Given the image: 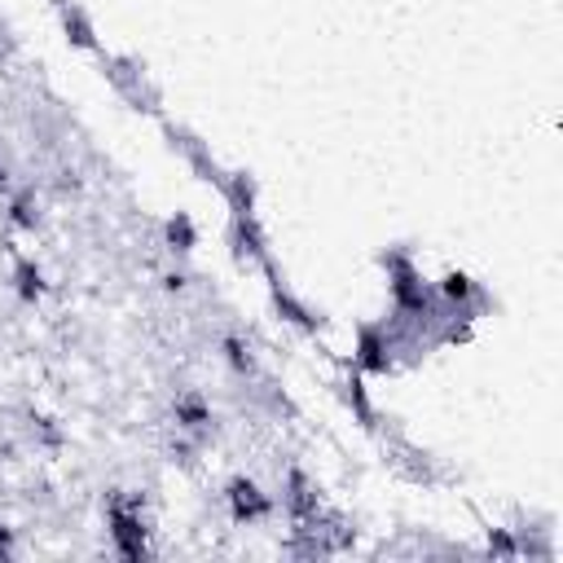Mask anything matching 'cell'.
I'll return each instance as SVG.
<instances>
[{"mask_svg": "<svg viewBox=\"0 0 563 563\" xmlns=\"http://www.w3.org/2000/svg\"><path fill=\"white\" fill-rule=\"evenodd\" d=\"M106 528H110V545H114L119 559L145 563L154 554V545H150V515H145V497L141 493L110 488L106 493Z\"/></svg>", "mask_w": 563, "mask_h": 563, "instance_id": "obj_2", "label": "cell"}, {"mask_svg": "<svg viewBox=\"0 0 563 563\" xmlns=\"http://www.w3.org/2000/svg\"><path fill=\"white\" fill-rule=\"evenodd\" d=\"M48 4H53V13H57V26H62L66 44L97 57V53H101V40H97V22H92V13L84 9V0H48Z\"/></svg>", "mask_w": 563, "mask_h": 563, "instance_id": "obj_13", "label": "cell"}, {"mask_svg": "<svg viewBox=\"0 0 563 563\" xmlns=\"http://www.w3.org/2000/svg\"><path fill=\"white\" fill-rule=\"evenodd\" d=\"M198 449H202V444H194V440H189V435H180V431L167 440V457H172V462H180V466H198Z\"/></svg>", "mask_w": 563, "mask_h": 563, "instance_id": "obj_22", "label": "cell"}, {"mask_svg": "<svg viewBox=\"0 0 563 563\" xmlns=\"http://www.w3.org/2000/svg\"><path fill=\"white\" fill-rule=\"evenodd\" d=\"M282 510L290 519V528H312L325 510V497L317 488V479L303 471V466H286V479H282Z\"/></svg>", "mask_w": 563, "mask_h": 563, "instance_id": "obj_7", "label": "cell"}, {"mask_svg": "<svg viewBox=\"0 0 563 563\" xmlns=\"http://www.w3.org/2000/svg\"><path fill=\"white\" fill-rule=\"evenodd\" d=\"M40 198L35 189H9V224L13 229H40Z\"/></svg>", "mask_w": 563, "mask_h": 563, "instance_id": "obj_18", "label": "cell"}, {"mask_svg": "<svg viewBox=\"0 0 563 563\" xmlns=\"http://www.w3.org/2000/svg\"><path fill=\"white\" fill-rule=\"evenodd\" d=\"M347 365H356L365 378H383V374L400 369L391 325L387 321H356V343H352Z\"/></svg>", "mask_w": 563, "mask_h": 563, "instance_id": "obj_5", "label": "cell"}, {"mask_svg": "<svg viewBox=\"0 0 563 563\" xmlns=\"http://www.w3.org/2000/svg\"><path fill=\"white\" fill-rule=\"evenodd\" d=\"M334 396L347 405V413L356 418V427H361L365 435H378V431H383V422H387V418L374 409L369 387H365V374H361L356 365H347V361H343V374L334 378Z\"/></svg>", "mask_w": 563, "mask_h": 563, "instance_id": "obj_10", "label": "cell"}, {"mask_svg": "<svg viewBox=\"0 0 563 563\" xmlns=\"http://www.w3.org/2000/svg\"><path fill=\"white\" fill-rule=\"evenodd\" d=\"M163 123V136H167V145L189 163V172L202 180V185H211L216 194H220V185H224V167H220V158L211 154V141H202L194 128H185V123H176V119H158Z\"/></svg>", "mask_w": 563, "mask_h": 563, "instance_id": "obj_6", "label": "cell"}, {"mask_svg": "<svg viewBox=\"0 0 563 563\" xmlns=\"http://www.w3.org/2000/svg\"><path fill=\"white\" fill-rule=\"evenodd\" d=\"M484 554H493V559H519L515 532H510V528H488V532H484Z\"/></svg>", "mask_w": 563, "mask_h": 563, "instance_id": "obj_20", "label": "cell"}, {"mask_svg": "<svg viewBox=\"0 0 563 563\" xmlns=\"http://www.w3.org/2000/svg\"><path fill=\"white\" fill-rule=\"evenodd\" d=\"M97 66H101L106 84H110L132 110L163 119V88L150 79V70H145L141 57H132V53H106V48H101V53H97Z\"/></svg>", "mask_w": 563, "mask_h": 563, "instance_id": "obj_3", "label": "cell"}, {"mask_svg": "<svg viewBox=\"0 0 563 563\" xmlns=\"http://www.w3.org/2000/svg\"><path fill=\"white\" fill-rule=\"evenodd\" d=\"M13 290H18V299H26V303L44 299L48 277H44V268H40L31 255H13Z\"/></svg>", "mask_w": 563, "mask_h": 563, "instance_id": "obj_16", "label": "cell"}, {"mask_svg": "<svg viewBox=\"0 0 563 563\" xmlns=\"http://www.w3.org/2000/svg\"><path fill=\"white\" fill-rule=\"evenodd\" d=\"M172 427H176L180 435H189L194 444H207L211 431H216V413H211L207 396L194 391V387L176 391V396H172Z\"/></svg>", "mask_w": 563, "mask_h": 563, "instance_id": "obj_12", "label": "cell"}, {"mask_svg": "<svg viewBox=\"0 0 563 563\" xmlns=\"http://www.w3.org/2000/svg\"><path fill=\"white\" fill-rule=\"evenodd\" d=\"M13 550H18V537H13V528L0 519V563H9V559H13Z\"/></svg>", "mask_w": 563, "mask_h": 563, "instance_id": "obj_23", "label": "cell"}, {"mask_svg": "<svg viewBox=\"0 0 563 563\" xmlns=\"http://www.w3.org/2000/svg\"><path fill=\"white\" fill-rule=\"evenodd\" d=\"M13 189V176H9V163L0 158V194H9Z\"/></svg>", "mask_w": 563, "mask_h": 563, "instance_id": "obj_24", "label": "cell"}, {"mask_svg": "<svg viewBox=\"0 0 563 563\" xmlns=\"http://www.w3.org/2000/svg\"><path fill=\"white\" fill-rule=\"evenodd\" d=\"M224 238H229V251H233V260L246 268V264H264V260H273V246H268V233H264V224H260V216L255 211H229V229H224Z\"/></svg>", "mask_w": 563, "mask_h": 563, "instance_id": "obj_8", "label": "cell"}, {"mask_svg": "<svg viewBox=\"0 0 563 563\" xmlns=\"http://www.w3.org/2000/svg\"><path fill=\"white\" fill-rule=\"evenodd\" d=\"M26 418H31V435H35L44 449H62V444H66V431L57 427V418H53V413H44V409H31Z\"/></svg>", "mask_w": 563, "mask_h": 563, "instance_id": "obj_19", "label": "cell"}, {"mask_svg": "<svg viewBox=\"0 0 563 563\" xmlns=\"http://www.w3.org/2000/svg\"><path fill=\"white\" fill-rule=\"evenodd\" d=\"M224 510L233 523H264V519H273L277 506L251 475H229L224 479Z\"/></svg>", "mask_w": 563, "mask_h": 563, "instance_id": "obj_9", "label": "cell"}, {"mask_svg": "<svg viewBox=\"0 0 563 563\" xmlns=\"http://www.w3.org/2000/svg\"><path fill=\"white\" fill-rule=\"evenodd\" d=\"M435 286V299L444 303V308H466V312H475V317H484L488 308H493V295H488V286L484 282H475L471 273H462V268H449L440 282H431Z\"/></svg>", "mask_w": 563, "mask_h": 563, "instance_id": "obj_11", "label": "cell"}, {"mask_svg": "<svg viewBox=\"0 0 563 563\" xmlns=\"http://www.w3.org/2000/svg\"><path fill=\"white\" fill-rule=\"evenodd\" d=\"M220 198H224V207H229V211H255V202H260V180H255L246 167L224 172Z\"/></svg>", "mask_w": 563, "mask_h": 563, "instance_id": "obj_15", "label": "cell"}, {"mask_svg": "<svg viewBox=\"0 0 563 563\" xmlns=\"http://www.w3.org/2000/svg\"><path fill=\"white\" fill-rule=\"evenodd\" d=\"M216 347H220V361H224L238 378H246V383H255V378H260V361H255V347H251V339H246V334L224 330Z\"/></svg>", "mask_w": 563, "mask_h": 563, "instance_id": "obj_14", "label": "cell"}, {"mask_svg": "<svg viewBox=\"0 0 563 563\" xmlns=\"http://www.w3.org/2000/svg\"><path fill=\"white\" fill-rule=\"evenodd\" d=\"M163 242L172 246V255H189V251L198 246V229H194V220H189L185 211H172V216L163 220Z\"/></svg>", "mask_w": 563, "mask_h": 563, "instance_id": "obj_17", "label": "cell"}, {"mask_svg": "<svg viewBox=\"0 0 563 563\" xmlns=\"http://www.w3.org/2000/svg\"><path fill=\"white\" fill-rule=\"evenodd\" d=\"M255 383H260L255 391L264 396V405H268L273 413H286V418H295V413H299V409H295V400H290L282 387H273V383H264V378H255Z\"/></svg>", "mask_w": 563, "mask_h": 563, "instance_id": "obj_21", "label": "cell"}, {"mask_svg": "<svg viewBox=\"0 0 563 563\" xmlns=\"http://www.w3.org/2000/svg\"><path fill=\"white\" fill-rule=\"evenodd\" d=\"M374 440H378L383 462L391 466L396 479H405V484H413V488H449V484H457V471H453L440 453H431V449H422L418 440H409L396 418H387Z\"/></svg>", "mask_w": 563, "mask_h": 563, "instance_id": "obj_1", "label": "cell"}, {"mask_svg": "<svg viewBox=\"0 0 563 563\" xmlns=\"http://www.w3.org/2000/svg\"><path fill=\"white\" fill-rule=\"evenodd\" d=\"M260 273H264V286H268V303H273V312H277L286 325H295V330L308 334V339H321V334L330 330V317H325L321 308H312L303 295L290 290V282H286V273H282V264H277V255L264 260Z\"/></svg>", "mask_w": 563, "mask_h": 563, "instance_id": "obj_4", "label": "cell"}]
</instances>
